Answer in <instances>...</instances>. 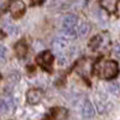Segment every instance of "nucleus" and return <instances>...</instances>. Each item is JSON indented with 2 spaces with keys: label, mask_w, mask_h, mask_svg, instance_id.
<instances>
[{
  "label": "nucleus",
  "mask_w": 120,
  "mask_h": 120,
  "mask_svg": "<svg viewBox=\"0 0 120 120\" xmlns=\"http://www.w3.org/2000/svg\"><path fill=\"white\" fill-rule=\"evenodd\" d=\"M52 47L56 52V55L66 53V49L68 48V41H67V38H65V37H56V38L53 40Z\"/></svg>",
  "instance_id": "20e7f679"
},
{
  "label": "nucleus",
  "mask_w": 120,
  "mask_h": 120,
  "mask_svg": "<svg viewBox=\"0 0 120 120\" xmlns=\"http://www.w3.org/2000/svg\"><path fill=\"white\" fill-rule=\"evenodd\" d=\"M119 0H101V5L109 13H114L116 11V5Z\"/></svg>",
  "instance_id": "6e6552de"
},
{
  "label": "nucleus",
  "mask_w": 120,
  "mask_h": 120,
  "mask_svg": "<svg viewBox=\"0 0 120 120\" xmlns=\"http://www.w3.org/2000/svg\"><path fill=\"white\" fill-rule=\"evenodd\" d=\"M94 115H95V108H94L93 103L89 100H85L82 106V116L84 119H90Z\"/></svg>",
  "instance_id": "0eeeda50"
},
{
  "label": "nucleus",
  "mask_w": 120,
  "mask_h": 120,
  "mask_svg": "<svg viewBox=\"0 0 120 120\" xmlns=\"http://www.w3.org/2000/svg\"><path fill=\"white\" fill-rule=\"evenodd\" d=\"M36 63L41 67H43L45 70L51 71L52 70V63H53V55L51 54V52H47V51L42 52L36 56Z\"/></svg>",
  "instance_id": "f03ea898"
},
{
  "label": "nucleus",
  "mask_w": 120,
  "mask_h": 120,
  "mask_svg": "<svg viewBox=\"0 0 120 120\" xmlns=\"http://www.w3.org/2000/svg\"><path fill=\"white\" fill-rule=\"evenodd\" d=\"M102 35H97L95 36L93 40H91V42H90V49H93V51H96V49H98L100 47L102 46Z\"/></svg>",
  "instance_id": "ddd939ff"
},
{
  "label": "nucleus",
  "mask_w": 120,
  "mask_h": 120,
  "mask_svg": "<svg viewBox=\"0 0 120 120\" xmlns=\"http://www.w3.org/2000/svg\"><path fill=\"white\" fill-rule=\"evenodd\" d=\"M52 116L54 120H65L67 118V111L65 108L56 107L52 111Z\"/></svg>",
  "instance_id": "9d476101"
},
{
  "label": "nucleus",
  "mask_w": 120,
  "mask_h": 120,
  "mask_svg": "<svg viewBox=\"0 0 120 120\" xmlns=\"http://www.w3.org/2000/svg\"><path fill=\"white\" fill-rule=\"evenodd\" d=\"M89 31H90V25L88 23H82L78 29V35L79 37H85L89 34Z\"/></svg>",
  "instance_id": "4468645a"
},
{
  "label": "nucleus",
  "mask_w": 120,
  "mask_h": 120,
  "mask_svg": "<svg viewBox=\"0 0 120 120\" xmlns=\"http://www.w3.org/2000/svg\"><path fill=\"white\" fill-rule=\"evenodd\" d=\"M10 12L13 18H21L25 12V4L22 0H16L10 6Z\"/></svg>",
  "instance_id": "7ed1b4c3"
},
{
  "label": "nucleus",
  "mask_w": 120,
  "mask_h": 120,
  "mask_svg": "<svg viewBox=\"0 0 120 120\" xmlns=\"http://www.w3.org/2000/svg\"><path fill=\"white\" fill-rule=\"evenodd\" d=\"M107 89H108V91L111 93L112 95H114V96H120V85H119V84L111 83V84H108Z\"/></svg>",
  "instance_id": "2eb2a0df"
},
{
  "label": "nucleus",
  "mask_w": 120,
  "mask_h": 120,
  "mask_svg": "<svg viewBox=\"0 0 120 120\" xmlns=\"http://www.w3.org/2000/svg\"><path fill=\"white\" fill-rule=\"evenodd\" d=\"M113 54L118 59H120V42H115L114 43V46H113Z\"/></svg>",
  "instance_id": "a211bd4d"
},
{
  "label": "nucleus",
  "mask_w": 120,
  "mask_h": 120,
  "mask_svg": "<svg viewBox=\"0 0 120 120\" xmlns=\"http://www.w3.org/2000/svg\"><path fill=\"white\" fill-rule=\"evenodd\" d=\"M61 34L65 36V38H73L76 36V30L75 28H63Z\"/></svg>",
  "instance_id": "dca6fc26"
},
{
  "label": "nucleus",
  "mask_w": 120,
  "mask_h": 120,
  "mask_svg": "<svg viewBox=\"0 0 120 120\" xmlns=\"http://www.w3.org/2000/svg\"><path fill=\"white\" fill-rule=\"evenodd\" d=\"M15 109H16V101L11 96L1 98V112L4 114L5 113H12Z\"/></svg>",
  "instance_id": "39448f33"
},
{
  "label": "nucleus",
  "mask_w": 120,
  "mask_h": 120,
  "mask_svg": "<svg viewBox=\"0 0 120 120\" xmlns=\"http://www.w3.org/2000/svg\"><path fill=\"white\" fill-rule=\"evenodd\" d=\"M10 4H11V0H0V7H1V12L3 13L8 8Z\"/></svg>",
  "instance_id": "f3484780"
},
{
  "label": "nucleus",
  "mask_w": 120,
  "mask_h": 120,
  "mask_svg": "<svg viewBox=\"0 0 120 120\" xmlns=\"http://www.w3.org/2000/svg\"><path fill=\"white\" fill-rule=\"evenodd\" d=\"M26 100L30 105H37L42 100V91L38 89H30L26 93Z\"/></svg>",
  "instance_id": "423d86ee"
},
{
  "label": "nucleus",
  "mask_w": 120,
  "mask_h": 120,
  "mask_svg": "<svg viewBox=\"0 0 120 120\" xmlns=\"http://www.w3.org/2000/svg\"><path fill=\"white\" fill-rule=\"evenodd\" d=\"M95 75L102 79L114 78L119 72V66L114 60H100L94 67Z\"/></svg>",
  "instance_id": "f257e3e1"
},
{
  "label": "nucleus",
  "mask_w": 120,
  "mask_h": 120,
  "mask_svg": "<svg viewBox=\"0 0 120 120\" xmlns=\"http://www.w3.org/2000/svg\"><path fill=\"white\" fill-rule=\"evenodd\" d=\"M15 51H16V53H17V55L19 56V58H23L25 54H26V51H28V46L23 42V41H21V42H18L17 45H16V47H15Z\"/></svg>",
  "instance_id": "f8f14e48"
},
{
  "label": "nucleus",
  "mask_w": 120,
  "mask_h": 120,
  "mask_svg": "<svg viewBox=\"0 0 120 120\" xmlns=\"http://www.w3.org/2000/svg\"><path fill=\"white\" fill-rule=\"evenodd\" d=\"M43 1H45V0H31V3L34 5H40V4H42Z\"/></svg>",
  "instance_id": "aec40b11"
},
{
  "label": "nucleus",
  "mask_w": 120,
  "mask_h": 120,
  "mask_svg": "<svg viewBox=\"0 0 120 120\" xmlns=\"http://www.w3.org/2000/svg\"><path fill=\"white\" fill-rule=\"evenodd\" d=\"M78 19L75 15H66L63 19V28H75Z\"/></svg>",
  "instance_id": "1a4fd4ad"
},
{
  "label": "nucleus",
  "mask_w": 120,
  "mask_h": 120,
  "mask_svg": "<svg viewBox=\"0 0 120 120\" xmlns=\"http://www.w3.org/2000/svg\"><path fill=\"white\" fill-rule=\"evenodd\" d=\"M6 52H7V51H6V48L3 46V47H1V59H3V60L6 58Z\"/></svg>",
  "instance_id": "6ab92c4d"
},
{
  "label": "nucleus",
  "mask_w": 120,
  "mask_h": 120,
  "mask_svg": "<svg viewBox=\"0 0 120 120\" xmlns=\"http://www.w3.org/2000/svg\"><path fill=\"white\" fill-rule=\"evenodd\" d=\"M1 28H3V31L6 33L7 35H13L15 33H17L16 25H13L11 22H8V21H4L3 24H1Z\"/></svg>",
  "instance_id": "9b49d317"
}]
</instances>
